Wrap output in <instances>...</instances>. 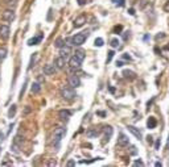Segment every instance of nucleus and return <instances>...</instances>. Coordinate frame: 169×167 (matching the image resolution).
Returning a JSON list of instances; mask_svg holds the SVG:
<instances>
[{
    "label": "nucleus",
    "mask_w": 169,
    "mask_h": 167,
    "mask_svg": "<svg viewBox=\"0 0 169 167\" xmlns=\"http://www.w3.org/2000/svg\"><path fill=\"white\" fill-rule=\"evenodd\" d=\"M90 33L89 32H82V33H77L74 37H71L70 40H69V42H71V45L74 46H81L84 44V41L87 40V37H89Z\"/></svg>",
    "instance_id": "f257e3e1"
},
{
    "label": "nucleus",
    "mask_w": 169,
    "mask_h": 167,
    "mask_svg": "<svg viewBox=\"0 0 169 167\" xmlns=\"http://www.w3.org/2000/svg\"><path fill=\"white\" fill-rule=\"evenodd\" d=\"M42 40V36H38V37H34V38H31V40L28 41V45L29 46H33V45H37L38 42H41Z\"/></svg>",
    "instance_id": "6ab92c4d"
},
{
    "label": "nucleus",
    "mask_w": 169,
    "mask_h": 167,
    "mask_svg": "<svg viewBox=\"0 0 169 167\" xmlns=\"http://www.w3.org/2000/svg\"><path fill=\"white\" fill-rule=\"evenodd\" d=\"M97 114H99V116H102V117H104V116H106V113H104V112H102V111L97 112Z\"/></svg>",
    "instance_id": "4c0bfd02"
},
{
    "label": "nucleus",
    "mask_w": 169,
    "mask_h": 167,
    "mask_svg": "<svg viewBox=\"0 0 169 167\" xmlns=\"http://www.w3.org/2000/svg\"><path fill=\"white\" fill-rule=\"evenodd\" d=\"M81 63H82V62L79 61L75 55H73L70 58V61H69V66H70L71 70H78L79 67H81Z\"/></svg>",
    "instance_id": "423d86ee"
},
{
    "label": "nucleus",
    "mask_w": 169,
    "mask_h": 167,
    "mask_svg": "<svg viewBox=\"0 0 169 167\" xmlns=\"http://www.w3.org/2000/svg\"><path fill=\"white\" fill-rule=\"evenodd\" d=\"M67 83L71 88H77L81 86V79H79L77 75H70V76L67 78Z\"/></svg>",
    "instance_id": "39448f33"
},
{
    "label": "nucleus",
    "mask_w": 169,
    "mask_h": 167,
    "mask_svg": "<svg viewBox=\"0 0 169 167\" xmlns=\"http://www.w3.org/2000/svg\"><path fill=\"white\" fill-rule=\"evenodd\" d=\"M16 111H17V108H16V105H15V104H13V105L9 108V111H8V117H9V119H12V117H15Z\"/></svg>",
    "instance_id": "4be33fe9"
},
{
    "label": "nucleus",
    "mask_w": 169,
    "mask_h": 167,
    "mask_svg": "<svg viewBox=\"0 0 169 167\" xmlns=\"http://www.w3.org/2000/svg\"><path fill=\"white\" fill-rule=\"evenodd\" d=\"M155 166H156V167H161V163H160V162H156Z\"/></svg>",
    "instance_id": "a18cd8bd"
},
{
    "label": "nucleus",
    "mask_w": 169,
    "mask_h": 167,
    "mask_svg": "<svg viewBox=\"0 0 169 167\" xmlns=\"http://www.w3.org/2000/svg\"><path fill=\"white\" fill-rule=\"evenodd\" d=\"M60 54L63 57V58H67V57L71 54V48L67 45H63L62 48H60Z\"/></svg>",
    "instance_id": "f8f14e48"
},
{
    "label": "nucleus",
    "mask_w": 169,
    "mask_h": 167,
    "mask_svg": "<svg viewBox=\"0 0 169 167\" xmlns=\"http://www.w3.org/2000/svg\"><path fill=\"white\" fill-rule=\"evenodd\" d=\"M74 55H75L77 58H78L81 62H83V59H84V53H83V51H82V50H77Z\"/></svg>",
    "instance_id": "5701e85b"
},
{
    "label": "nucleus",
    "mask_w": 169,
    "mask_h": 167,
    "mask_svg": "<svg viewBox=\"0 0 169 167\" xmlns=\"http://www.w3.org/2000/svg\"><path fill=\"white\" fill-rule=\"evenodd\" d=\"M103 44H104V41H103V38L98 37V38H97V40H95L94 45H95V46H98V48H100V46H103Z\"/></svg>",
    "instance_id": "cd10ccee"
},
{
    "label": "nucleus",
    "mask_w": 169,
    "mask_h": 167,
    "mask_svg": "<svg viewBox=\"0 0 169 167\" xmlns=\"http://www.w3.org/2000/svg\"><path fill=\"white\" fill-rule=\"evenodd\" d=\"M86 16L84 15H81V16H78L75 20H74V27L75 28H81L84 25V22H86Z\"/></svg>",
    "instance_id": "9d476101"
},
{
    "label": "nucleus",
    "mask_w": 169,
    "mask_h": 167,
    "mask_svg": "<svg viewBox=\"0 0 169 167\" xmlns=\"http://www.w3.org/2000/svg\"><path fill=\"white\" fill-rule=\"evenodd\" d=\"M166 147H168V149H169V140H168V145H166Z\"/></svg>",
    "instance_id": "49530a36"
},
{
    "label": "nucleus",
    "mask_w": 169,
    "mask_h": 167,
    "mask_svg": "<svg viewBox=\"0 0 169 167\" xmlns=\"http://www.w3.org/2000/svg\"><path fill=\"white\" fill-rule=\"evenodd\" d=\"M116 66H118V67H121V66H123V62H121V61L116 62Z\"/></svg>",
    "instance_id": "a19ab883"
},
{
    "label": "nucleus",
    "mask_w": 169,
    "mask_h": 167,
    "mask_svg": "<svg viewBox=\"0 0 169 167\" xmlns=\"http://www.w3.org/2000/svg\"><path fill=\"white\" fill-rule=\"evenodd\" d=\"M73 114V112L69 111V109H61L60 112H58V116H60L61 120H69V117Z\"/></svg>",
    "instance_id": "ddd939ff"
},
{
    "label": "nucleus",
    "mask_w": 169,
    "mask_h": 167,
    "mask_svg": "<svg viewBox=\"0 0 169 167\" xmlns=\"http://www.w3.org/2000/svg\"><path fill=\"white\" fill-rule=\"evenodd\" d=\"M15 9H5L4 12L1 13V20L3 21H13L15 20Z\"/></svg>",
    "instance_id": "20e7f679"
},
{
    "label": "nucleus",
    "mask_w": 169,
    "mask_h": 167,
    "mask_svg": "<svg viewBox=\"0 0 169 167\" xmlns=\"http://www.w3.org/2000/svg\"><path fill=\"white\" fill-rule=\"evenodd\" d=\"M103 133H104L106 141H110V138H111V135H112L114 130H112V128H111L110 125H107V126H103Z\"/></svg>",
    "instance_id": "2eb2a0df"
},
{
    "label": "nucleus",
    "mask_w": 169,
    "mask_h": 167,
    "mask_svg": "<svg viewBox=\"0 0 169 167\" xmlns=\"http://www.w3.org/2000/svg\"><path fill=\"white\" fill-rule=\"evenodd\" d=\"M111 46H112V48H119V40L118 38H112V40H111Z\"/></svg>",
    "instance_id": "c85d7f7f"
},
{
    "label": "nucleus",
    "mask_w": 169,
    "mask_h": 167,
    "mask_svg": "<svg viewBox=\"0 0 169 167\" xmlns=\"http://www.w3.org/2000/svg\"><path fill=\"white\" fill-rule=\"evenodd\" d=\"M123 75H124V78L128 79V80H133L135 78H136V74H135L133 71H131V70H124Z\"/></svg>",
    "instance_id": "f3484780"
},
{
    "label": "nucleus",
    "mask_w": 169,
    "mask_h": 167,
    "mask_svg": "<svg viewBox=\"0 0 169 167\" xmlns=\"http://www.w3.org/2000/svg\"><path fill=\"white\" fill-rule=\"evenodd\" d=\"M128 143H129V138L127 137L126 134L120 133V134H119V138H118V145L119 146H127Z\"/></svg>",
    "instance_id": "9b49d317"
},
{
    "label": "nucleus",
    "mask_w": 169,
    "mask_h": 167,
    "mask_svg": "<svg viewBox=\"0 0 169 167\" xmlns=\"http://www.w3.org/2000/svg\"><path fill=\"white\" fill-rule=\"evenodd\" d=\"M112 3H115V4H119L120 7H123L124 6V0H111Z\"/></svg>",
    "instance_id": "2f4dec72"
},
{
    "label": "nucleus",
    "mask_w": 169,
    "mask_h": 167,
    "mask_svg": "<svg viewBox=\"0 0 169 167\" xmlns=\"http://www.w3.org/2000/svg\"><path fill=\"white\" fill-rule=\"evenodd\" d=\"M66 134V128H62V126H58L54 129V133H53V145L58 146L63 137Z\"/></svg>",
    "instance_id": "f03ea898"
},
{
    "label": "nucleus",
    "mask_w": 169,
    "mask_h": 167,
    "mask_svg": "<svg viewBox=\"0 0 169 167\" xmlns=\"http://www.w3.org/2000/svg\"><path fill=\"white\" fill-rule=\"evenodd\" d=\"M63 45H65V41H63L62 38H58V40L55 41V44H54V46H55V48H58V49L62 48Z\"/></svg>",
    "instance_id": "bb28decb"
},
{
    "label": "nucleus",
    "mask_w": 169,
    "mask_h": 167,
    "mask_svg": "<svg viewBox=\"0 0 169 167\" xmlns=\"http://www.w3.org/2000/svg\"><path fill=\"white\" fill-rule=\"evenodd\" d=\"M160 140H156V142H155V149L156 150H158V149H160Z\"/></svg>",
    "instance_id": "f704fd0d"
},
{
    "label": "nucleus",
    "mask_w": 169,
    "mask_h": 167,
    "mask_svg": "<svg viewBox=\"0 0 169 167\" xmlns=\"http://www.w3.org/2000/svg\"><path fill=\"white\" fill-rule=\"evenodd\" d=\"M98 134H99V132H98L97 129H92V130H89V132H87V137H90V138L98 137Z\"/></svg>",
    "instance_id": "393cba45"
},
{
    "label": "nucleus",
    "mask_w": 169,
    "mask_h": 167,
    "mask_svg": "<svg viewBox=\"0 0 169 167\" xmlns=\"http://www.w3.org/2000/svg\"><path fill=\"white\" fill-rule=\"evenodd\" d=\"M67 166H69V167L75 166V162H74V161H69V162H67Z\"/></svg>",
    "instance_id": "c9c22d12"
},
{
    "label": "nucleus",
    "mask_w": 169,
    "mask_h": 167,
    "mask_svg": "<svg viewBox=\"0 0 169 167\" xmlns=\"http://www.w3.org/2000/svg\"><path fill=\"white\" fill-rule=\"evenodd\" d=\"M23 143H24V138H21L20 135H16L15 137V145L20 146V145H23Z\"/></svg>",
    "instance_id": "a878e982"
},
{
    "label": "nucleus",
    "mask_w": 169,
    "mask_h": 167,
    "mask_svg": "<svg viewBox=\"0 0 169 167\" xmlns=\"http://www.w3.org/2000/svg\"><path fill=\"white\" fill-rule=\"evenodd\" d=\"M7 54H8V50L5 48H0V62L4 61L7 58Z\"/></svg>",
    "instance_id": "412c9836"
},
{
    "label": "nucleus",
    "mask_w": 169,
    "mask_h": 167,
    "mask_svg": "<svg viewBox=\"0 0 169 167\" xmlns=\"http://www.w3.org/2000/svg\"><path fill=\"white\" fill-rule=\"evenodd\" d=\"M133 166H144V162L143 161H135V163H133Z\"/></svg>",
    "instance_id": "473e14b6"
},
{
    "label": "nucleus",
    "mask_w": 169,
    "mask_h": 167,
    "mask_svg": "<svg viewBox=\"0 0 169 167\" xmlns=\"http://www.w3.org/2000/svg\"><path fill=\"white\" fill-rule=\"evenodd\" d=\"M121 30H123V27H121V25H116L115 28H114V32L115 33H118V34H120V32Z\"/></svg>",
    "instance_id": "c756f323"
},
{
    "label": "nucleus",
    "mask_w": 169,
    "mask_h": 167,
    "mask_svg": "<svg viewBox=\"0 0 169 167\" xmlns=\"http://www.w3.org/2000/svg\"><path fill=\"white\" fill-rule=\"evenodd\" d=\"M147 142L149 143V145H152V143H153V137H152V135H148V137H147Z\"/></svg>",
    "instance_id": "72a5a7b5"
},
{
    "label": "nucleus",
    "mask_w": 169,
    "mask_h": 167,
    "mask_svg": "<svg viewBox=\"0 0 169 167\" xmlns=\"http://www.w3.org/2000/svg\"><path fill=\"white\" fill-rule=\"evenodd\" d=\"M131 154H136V147H135V146L131 147Z\"/></svg>",
    "instance_id": "58836bf2"
},
{
    "label": "nucleus",
    "mask_w": 169,
    "mask_h": 167,
    "mask_svg": "<svg viewBox=\"0 0 169 167\" xmlns=\"http://www.w3.org/2000/svg\"><path fill=\"white\" fill-rule=\"evenodd\" d=\"M57 71V67L54 65H45L44 66V74L45 75H54Z\"/></svg>",
    "instance_id": "1a4fd4ad"
},
{
    "label": "nucleus",
    "mask_w": 169,
    "mask_h": 167,
    "mask_svg": "<svg viewBox=\"0 0 169 167\" xmlns=\"http://www.w3.org/2000/svg\"><path fill=\"white\" fill-rule=\"evenodd\" d=\"M128 12H129V15H135V9H133V8H131Z\"/></svg>",
    "instance_id": "c03bdc74"
},
{
    "label": "nucleus",
    "mask_w": 169,
    "mask_h": 167,
    "mask_svg": "<svg viewBox=\"0 0 169 167\" xmlns=\"http://www.w3.org/2000/svg\"><path fill=\"white\" fill-rule=\"evenodd\" d=\"M114 54H115V53H114L112 50H111V51H108V55H107V63H108V62H111V59H112Z\"/></svg>",
    "instance_id": "7c9ffc66"
},
{
    "label": "nucleus",
    "mask_w": 169,
    "mask_h": 167,
    "mask_svg": "<svg viewBox=\"0 0 169 167\" xmlns=\"http://www.w3.org/2000/svg\"><path fill=\"white\" fill-rule=\"evenodd\" d=\"M127 129H128L129 132H131L132 134H133L135 137L137 138V140H141V132H140V130L137 129V128L132 126V125H128V126H127Z\"/></svg>",
    "instance_id": "4468645a"
},
{
    "label": "nucleus",
    "mask_w": 169,
    "mask_h": 167,
    "mask_svg": "<svg viewBox=\"0 0 169 167\" xmlns=\"http://www.w3.org/2000/svg\"><path fill=\"white\" fill-rule=\"evenodd\" d=\"M9 27L8 25H0V38H3V40H7L8 37H9Z\"/></svg>",
    "instance_id": "6e6552de"
},
{
    "label": "nucleus",
    "mask_w": 169,
    "mask_h": 167,
    "mask_svg": "<svg viewBox=\"0 0 169 167\" xmlns=\"http://www.w3.org/2000/svg\"><path fill=\"white\" fill-rule=\"evenodd\" d=\"M40 91H41V86L38 84V83H33L31 87V92L32 93H38Z\"/></svg>",
    "instance_id": "aec40b11"
},
{
    "label": "nucleus",
    "mask_w": 169,
    "mask_h": 167,
    "mask_svg": "<svg viewBox=\"0 0 169 167\" xmlns=\"http://www.w3.org/2000/svg\"><path fill=\"white\" fill-rule=\"evenodd\" d=\"M78 3H79V6H83V4L86 3V0H78Z\"/></svg>",
    "instance_id": "ea45409f"
},
{
    "label": "nucleus",
    "mask_w": 169,
    "mask_h": 167,
    "mask_svg": "<svg viewBox=\"0 0 169 167\" xmlns=\"http://www.w3.org/2000/svg\"><path fill=\"white\" fill-rule=\"evenodd\" d=\"M156 126H157V120H156L155 117L151 116L149 119H148V121H147V128L148 129H155Z\"/></svg>",
    "instance_id": "dca6fc26"
},
{
    "label": "nucleus",
    "mask_w": 169,
    "mask_h": 167,
    "mask_svg": "<svg viewBox=\"0 0 169 167\" xmlns=\"http://www.w3.org/2000/svg\"><path fill=\"white\" fill-rule=\"evenodd\" d=\"M164 9H165L166 12H169V1H168V3L165 4V6H164Z\"/></svg>",
    "instance_id": "e433bc0d"
},
{
    "label": "nucleus",
    "mask_w": 169,
    "mask_h": 167,
    "mask_svg": "<svg viewBox=\"0 0 169 167\" xmlns=\"http://www.w3.org/2000/svg\"><path fill=\"white\" fill-rule=\"evenodd\" d=\"M54 66L57 67V69H60V70H63L65 66H66V58H63L62 55L57 57V58L54 59Z\"/></svg>",
    "instance_id": "0eeeda50"
},
{
    "label": "nucleus",
    "mask_w": 169,
    "mask_h": 167,
    "mask_svg": "<svg viewBox=\"0 0 169 167\" xmlns=\"http://www.w3.org/2000/svg\"><path fill=\"white\" fill-rule=\"evenodd\" d=\"M48 164H49V166H55V164H57V163H55V161H54V162H53V161H50Z\"/></svg>",
    "instance_id": "79ce46f5"
},
{
    "label": "nucleus",
    "mask_w": 169,
    "mask_h": 167,
    "mask_svg": "<svg viewBox=\"0 0 169 167\" xmlns=\"http://www.w3.org/2000/svg\"><path fill=\"white\" fill-rule=\"evenodd\" d=\"M61 96L65 100H73L77 98V93L71 87H62L61 88Z\"/></svg>",
    "instance_id": "7ed1b4c3"
},
{
    "label": "nucleus",
    "mask_w": 169,
    "mask_h": 167,
    "mask_svg": "<svg viewBox=\"0 0 169 167\" xmlns=\"http://www.w3.org/2000/svg\"><path fill=\"white\" fill-rule=\"evenodd\" d=\"M37 54H38V53H34L33 55H32V58H31V63H29V67H28L29 70H31L32 67L34 66V63H36V59H37V57H38V55H37Z\"/></svg>",
    "instance_id": "b1692460"
},
{
    "label": "nucleus",
    "mask_w": 169,
    "mask_h": 167,
    "mask_svg": "<svg viewBox=\"0 0 169 167\" xmlns=\"http://www.w3.org/2000/svg\"><path fill=\"white\" fill-rule=\"evenodd\" d=\"M4 4L9 9H15L17 7V0H4Z\"/></svg>",
    "instance_id": "a211bd4d"
},
{
    "label": "nucleus",
    "mask_w": 169,
    "mask_h": 167,
    "mask_svg": "<svg viewBox=\"0 0 169 167\" xmlns=\"http://www.w3.org/2000/svg\"><path fill=\"white\" fill-rule=\"evenodd\" d=\"M123 58H124V59H128V61H129V59H131V57H129V55H127V54H124V55H123Z\"/></svg>",
    "instance_id": "37998d69"
}]
</instances>
